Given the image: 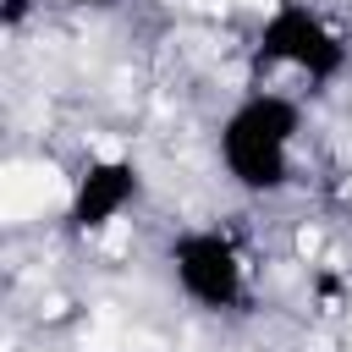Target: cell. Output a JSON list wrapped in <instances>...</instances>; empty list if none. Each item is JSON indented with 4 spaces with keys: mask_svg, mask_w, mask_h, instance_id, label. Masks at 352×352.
Returning a JSON list of instances; mask_svg holds the SVG:
<instances>
[{
    "mask_svg": "<svg viewBox=\"0 0 352 352\" xmlns=\"http://www.w3.org/2000/svg\"><path fill=\"white\" fill-rule=\"evenodd\" d=\"M297 132V110L286 99H253L231 116L226 126V165L242 187H280L286 176V148Z\"/></svg>",
    "mask_w": 352,
    "mask_h": 352,
    "instance_id": "1",
    "label": "cell"
},
{
    "mask_svg": "<svg viewBox=\"0 0 352 352\" xmlns=\"http://www.w3.org/2000/svg\"><path fill=\"white\" fill-rule=\"evenodd\" d=\"M44 192H50V182H33L28 170H11L6 176V220H22L28 209H38Z\"/></svg>",
    "mask_w": 352,
    "mask_h": 352,
    "instance_id": "5",
    "label": "cell"
},
{
    "mask_svg": "<svg viewBox=\"0 0 352 352\" xmlns=\"http://www.w3.org/2000/svg\"><path fill=\"white\" fill-rule=\"evenodd\" d=\"M126 198H132V170L116 165V160H104V165H94V170L82 176L72 214H77V226H116Z\"/></svg>",
    "mask_w": 352,
    "mask_h": 352,
    "instance_id": "4",
    "label": "cell"
},
{
    "mask_svg": "<svg viewBox=\"0 0 352 352\" xmlns=\"http://www.w3.org/2000/svg\"><path fill=\"white\" fill-rule=\"evenodd\" d=\"M176 280H182L187 297H198L209 308H226L242 286V264L220 236H187L176 248Z\"/></svg>",
    "mask_w": 352,
    "mask_h": 352,
    "instance_id": "2",
    "label": "cell"
},
{
    "mask_svg": "<svg viewBox=\"0 0 352 352\" xmlns=\"http://www.w3.org/2000/svg\"><path fill=\"white\" fill-rule=\"evenodd\" d=\"M264 50H270L275 60L302 66V72H336V66H341V44H336L308 11H297V6L270 16V28H264Z\"/></svg>",
    "mask_w": 352,
    "mask_h": 352,
    "instance_id": "3",
    "label": "cell"
}]
</instances>
